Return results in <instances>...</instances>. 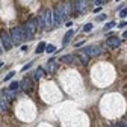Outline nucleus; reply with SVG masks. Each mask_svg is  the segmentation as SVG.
Masks as SVG:
<instances>
[{"label":"nucleus","instance_id":"f257e3e1","mask_svg":"<svg viewBox=\"0 0 127 127\" xmlns=\"http://www.w3.org/2000/svg\"><path fill=\"white\" fill-rule=\"evenodd\" d=\"M39 30L38 26V18H30L23 27H21V33H23V41H30L36 35V32Z\"/></svg>","mask_w":127,"mask_h":127},{"label":"nucleus","instance_id":"f03ea898","mask_svg":"<svg viewBox=\"0 0 127 127\" xmlns=\"http://www.w3.org/2000/svg\"><path fill=\"white\" fill-rule=\"evenodd\" d=\"M41 18H42V21H44V27H45V30H50V29L55 27V24H53V12H52V11H49V9L42 11Z\"/></svg>","mask_w":127,"mask_h":127},{"label":"nucleus","instance_id":"7ed1b4c3","mask_svg":"<svg viewBox=\"0 0 127 127\" xmlns=\"http://www.w3.org/2000/svg\"><path fill=\"white\" fill-rule=\"evenodd\" d=\"M0 39H2V44H3V49L5 50H11L12 49V38H11V33L8 32H2V35H0Z\"/></svg>","mask_w":127,"mask_h":127},{"label":"nucleus","instance_id":"20e7f679","mask_svg":"<svg viewBox=\"0 0 127 127\" xmlns=\"http://www.w3.org/2000/svg\"><path fill=\"white\" fill-rule=\"evenodd\" d=\"M11 38L14 44H21L23 41V33H21V27H14L11 30Z\"/></svg>","mask_w":127,"mask_h":127},{"label":"nucleus","instance_id":"39448f33","mask_svg":"<svg viewBox=\"0 0 127 127\" xmlns=\"http://www.w3.org/2000/svg\"><path fill=\"white\" fill-rule=\"evenodd\" d=\"M89 58H97L100 53H101V49L98 45H89V47H85V50H83Z\"/></svg>","mask_w":127,"mask_h":127},{"label":"nucleus","instance_id":"423d86ee","mask_svg":"<svg viewBox=\"0 0 127 127\" xmlns=\"http://www.w3.org/2000/svg\"><path fill=\"white\" fill-rule=\"evenodd\" d=\"M106 45L109 47V49H118V47L121 45V39L118 36H110L106 39Z\"/></svg>","mask_w":127,"mask_h":127},{"label":"nucleus","instance_id":"0eeeda50","mask_svg":"<svg viewBox=\"0 0 127 127\" xmlns=\"http://www.w3.org/2000/svg\"><path fill=\"white\" fill-rule=\"evenodd\" d=\"M45 70H47V73H56L58 70H59V64L55 61V59H50L49 62L45 64V67H44Z\"/></svg>","mask_w":127,"mask_h":127},{"label":"nucleus","instance_id":"6e6552de","mask_svg":"<svg viewBox=\"0 0 127 127\" xmlns=\"http://www.w3.org/2000/svg\"><path fill=\"white\" fill-rule=\"evenodd\" d=\"M74 9L79 14L85 12V9H86V0H76V2H74Z\"/></svg>","mask_w":127,"mask_h":127},{"label":"nucleus","instance_id":"1a4fd4ad","mask_svg":"<svg viewBox=\"0 0 127 127\" xmlns=\"http://www.w3.org/2000/svg\"><path fill=\"white\" fill-rule=\"evenodd\" d=\"M59 61H61V62H65V64H74L76 56H74V55H65V56L59 58Z\"/></svg>","mask_w":127,"mask_h":127},{"label":"nucleus","instance_id":"9d476101","mask_svg":"<svg viewBox=\"0 0 127 127\" xmlns=\"http://www.w3.org/2000/svg\"><path fill=\"white\" fill-rule=\"evenodd\" d=\"M76 56H77L79 59H80V64H83V65H86V64H88V61H89V56H88L85 52H79Z\"/></svg>","mask_w":127,"mask_h":127},{"label":"nucleus","instance_id":"9b49d317","mask_svg":"<svg viewBox=\"0 0 127 127\" xmlns=\"http://www.w3.org/2000/svg\"><path fill=\"white\" fill-rule=\"evenodd\" d=\"M73 35H74V32H73V29L67 32V33H65V36H64V41H62V42H64V45H67V44L70 42V39L73 38Z\"/></svg>","mask_w":127,"mask_h":127},{"label":"nucleus","instance_id":"f8f14e48","mask_svg":"<svg viewBox=\"0 0 127 127\" xmlns=\"http://www.w3.org/2000/svg\"><path fill=\"white\" fill-rule=\"evenodd\" d=\"M8 101L3 98V97H0V112H6V110H8Z\"/></svg>","mask_w":127,"mask_h":127},{"label":"nucleus","instance_id":"ddd939ff","mask_svg":"<svg viewBox=\"0 0 127 127\" xmlns=\"http://www.w3.org/2000/svg\"><path fill=\"white\" fill-rule=\"evenodd\" d=\"M20 86H21L24 91H29V89H30V80H29V79L26 77L24 80H21V82H20Z\"/></svg>","mask_w":127,"mask_h":127},{"label":"nucleus","instance_id":"4468645a","mask_svg":"<svg viewBox=\"0 0 127 127\" xmlns=\"http://www.w3.org/2000/svg\"><path fill=\"white\" fill-rule=\"evenodd\" d=\"M2 94L5 95L3 98H8V100H12V98L15 97V94H14L12 91H9V89H3V92H2Z\"/></svg>","mask_w":127,"mask_h":127},{"label":"nucleus","instance_id":"2eb2a0df","mask_svg":"<svg viewBox=\"0 0 127 127\" xmlns=\"http://www.w3.org/2000/svg\"><path fill=\"white\" fill-rule=\"evenodd\" d=\"M44 68L42 67H39V68H36V71H35V80H38V79H41L42 76H44Z\"/></svg>","mask_w":127,"mask_h":127},{"label":"nucleus","instance_id":"dca6fc26","mask_svg":"<svg viewBox=\"0 0 127 127\" xmlns=\"http://www.w3.org/2000/svg\"><path fill=\"white\" fill-rule=\"evenodd\" d=\"M45 47H47V45H45V42H39V44H38V47H36V50H35V53H38V55H39V53H42V52L45 50Z\"/></svg>","mask_w":127,"mask_h":127},{"label":"nucleus","instance_id":"f3484780","mask_svg":"<svg viewBox=\"0 0 127 127\" xmlns=\"http://www.w3.org/2000/svg\"><path fill=\"white\" fill-rule=\"evenodd\" d=\"M45 52H47V53H55V52H56V45H53V44H47Z\"/></svg>","mask_w":127,"mask_h":127},{"label":"nucleus","instance_id":"a211bd4d","mask_svg":"<svg viewBox=\"0 0 127 127\" xmlns=\"http://www.w3.org/2000/svg\"><path fill=\"white\" fill-rule=\"evenodd\" d=\"M18 86H20V82H12V83L9 85V88H8V89L14 92V91H17V89H18Z\"/></svg>","mask_w":127,"mask_h":127},{"label":"nucleus","instance_id":"6ab92c4d","mask_svg":"<svg viewBox=\"0 0 127 127\" xmlns=\"http://www.w3.org/2000/svg\"><path fill=\"white\" fill-rule=\"evenodd\" d=\"M115 26H117V23H115V21H110V23H107V24L104 26V30H110V29L115 27Z\"/></svg>","mask_w":127,"mask_h":127},{"label":"nucleus","instance_id":"aec40b11","mask_svg":"<svg viewBox=\"0 0 127 127\" xmlns=\"http://www.w3.org/2000/svg\"><path fill=\"white\" fill-rule=\"evenodd\" d=\"M91 29H92V23H88V24H85V26H83V29H82V30H83V32H89Z\"/></svg>","mask_w":127,"mask_h":127},{"label":"nucleus","instance_id":"412c9836","mask_svg":"<svg viewBox=\"0 0 127 127\" xmlns=\"http://www.w3.org/2000/svg\"><path fill=\"white\" fill-rule=\"evenodd\" d=\"M120 17H121V18L127 17V8H123V9H121V12H120Z\"/></svg>","mask_w":127,"mask_h":127},{"label":"nucleus","instance_id":"4be33fe9","mask_svg":"<svg viewBox=\"0 0 127 127\" xmlns=\"http://www.w3.org/2000/svg\"><path fill=\"white\" fill-rule=\"evenodd\" d=\"M14 76H15V71H11L9 74H6V77H5V80H6V82H8V80H11V79H12Z\"/></svg>","mask_w":127,"mask_h":127},{"label":"nucleus","instance_id":"5701e85b","mask_svg":"<svg viewBox=\"0 0 127 127\" xmlns=\"http://www.w3.org/2000/svg\"><path fill=\"white\" fill-rule=\"evenodd\" d=\"M94 2H95V5H97V6H98V8H100V6H101V5H104V3H106V2H107V0H94Z\"/></svg>","mask_w":127,"mask_h":127},{"label":"nucleus","instance_id":"b1692460","mask_svg":"<svg viewBox=\"0 0 127 127\" xmlns=\"http://www.w3.org/2000/svg\"><path fill=\"white\" fill-rule=\"evenodd\" d=\"M30 67H32V62H29V64H26V65L23 67V71H26V70H29Z\"/></svg>","mask_w":127,"mask_h":127},{"label":"nucleus","instance_id":"393cba45","mask_svg":"<svg viewBox=\"0 0 127 127\" xmlns=\"http://www.w3.org/2000/svg\"><path fill=\"white\" fill-rule=\"evenodd\" d=\"M97 20H98V21H103V20H106V15H103V14H101V15H98V18H97Z\"/></svg>","mask_w":127,"mask_h":127},{"label":"nucleus","instance_id":"a878e982","mask_svg":"<svg viewBox=\"0 0 127 127\" xmlns=\"http://www.w3.org/2000/svg\"><path fill=\"white\" fill-rule=\"evenodd\" d=\"M126 24H127V23H126V21H121V23H120V24H118V27H124V26H126Z\"/></svg>","mask_w":127,"mask_h":127},{"label":"nucleus","instance_id":"bb28decb","mask_svg":"<svg viewBox=\"0 0 127 127\" xmlns=\"http://www.w3.org/2000/svg\"><path fill=\"white\" fill-rule=\"evenodd\" d=\"M3 50H5V49H3V44H0V55L3 53Z\"/></svg>","mask_w":127,"mask_h":127},{"label":"nucleus","instance_id":"cd10ccee","mask_svg":"<svg viewBox=\"0 0 127 127\" xmlns=\"http://www.w3.org/2000/svg\"><path fill=\"white\" fill-rule=\"evenodd\" d=\"M123 35H124V38H127V30L124 32V33H123Z\"/></svg>","mask_w":127,"mask_h":127},{"label":"nucleus","instance_id":"c85d7f7f","mask_svg":"<svg viewBox=\"0 0 127 127\" xmlns=\"http://www.w3.org/2000/svg\"><path fill=\"white\" fill-rule=\"evenodd\" d=\"M114 127H123V126H121V124H115Z\"/></svg>","mask_w":127,"mask_h":127},{"label":"nucleus","instance_id":"c756f323","mask_svg":"<svg viewBox=\"0 0 127 127\" xmlns=\"http://www.w3.org/2000/svg\"><path fill=\"white\" fill-rule=\"evenodd\" d=\"M2 65H3V62H0V68H2Z\"/></svg>","mask_w":127,"mask_h":127},{"label":"nucleus","instance_id":"7c9ffc66","mask_svg":"<svg viewBox=\"0 0 127 127\" xmlns=\"http://www.w3.org/2000/svg\"><path fill=\"white\" fill-rule=\"evenodd\" d=\"M117 2H120V0H117Z\"/></svg>","mask_w":127,"mask_h":127}]
</instances>
